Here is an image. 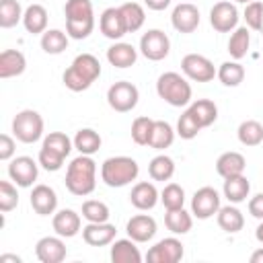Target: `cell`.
Masks as SVG:
<instances>
[{"mask_svg":"<svg viewBox=\"0 0 263 263\" xmlns=\"http://www.w3.org/2000/svg\"><path fill=\"white\" fill-rule=\"evenodd\" d=\"M97 187V164L88 154L76 156L66 171V189L72 195H88Z\"/></svg>","mask_w":263,"mask_h":263,"instance_id":"6da1fadb","label":"cell"},{"mask_svg":"<svg viewBox=\"0 0 263 263\" xmlns=\"http://www.w3.org/2000/svg\"><path fill=\"white\" fill-rule=\"evenodd\" d=\"M101 76V64L92 53H80L74 58V62L70 64V68L64 72L62 80L66 84V88L80 92L86 90L97 78Z\"/></svg>","mask_w":263,"mask_h":263,"instance_id":"7a4b0ae2","label":"cell"},{"mask_svg":"<svg viewBox=\"0 0 263 263\" xmlns=\"http://www.w3.org/2000/svg\"><path fill=\"white\" fill-rule=\"evenodd\" d=\"M140 166L129 156H111L101 164V179L109 187H125L138 179Z\"/></svg>","mask_w":263,"mask_h":263,"instance_id":"3957f363","label":"cell"},{"mask_svg":"<svg viewBox=\"0 0 263 263\" xmlns=\"http://www.w3.org/2000/svg\"><path fill=\"white\" fill-rule=\"evenodd\" d=\"M156 92L173 107H185L191 101V84L177 72H164L156 80Z\"/></svg>","mask_w":263,"mask_h":263,"instance_id":"277c9868","label":"cell"},{"mask_svg":"<svg viewBox=\"0 0 263 263\" xmlns=\"http://www.w3.org/2000/svg\"><path fill=\"white\" fill-rule=\"evenodd\" d=\"M12 134L23 144H33L43 136V117L33 109H23L12 119Z\"/></svg>","mask_w":263,"mask_h":263,"instance_id":"5b68a950","label":"cell"},{"mask_svg":"<svg viewBox=\"0 0 263 263\" xmlns=\"http://www.w3.org/2000/svg\"><path fill=\"white\" fill-rule=\"evenodd\" d=\"M138 99H140L138 88L132 82H127V80H119V82L111 84L109 90H107V103L117 113L132 111L138 105Z\"/></svg>","mask_w":263,"mask_h":263,"instance_id":"8992f818","label":"cell"},{"mask_svg":"<svg viewBox=\"0 0 263 263\" xmlns=\"http://www.w3.org/2000/svg\"><path fill=\"white\" fill-rule=\"evenodd\" d=\"M140 51H142V55H144L146 60H150V62H160V60H164V58L168 55V51H171V41H168V37H166L164 31H160V29H150V31H146V33L142 35V39H140Z\"/></svg>","mask_w":263,"mask_h":263,"instance_id":"52a82bcc","label":"cell"},{"mask_svg":"<svg viewBox=\"0 0 263 263\" xmlns=\"http://www.w3.org/2000/svg\"><path fill=\"white\" fill-rule=\"evenodd\" d=\"M181 70L189 80H195V82H210L218 74L214 64L201 53H187L181 60Z\"/></svg>","mask_w":263,"mask_h":263,"instance_id":"ba28073f","label":"cell"},{"mask_svg":"<svg viewBox=\"0 0 263 263\" xmlns=\"http://www.w3.org/2000/svg\"><path fill=\"white\" fill-rule=\"evenodd\" d=\"M220 210V195L214 187H201L193 193L191 199V214L199 220H208Z\"/></svg>","mask_w":263,"mask_h":263,"instance_id":"9c48e42d","label":"cell"},{"mask_svg":"<svg viewBox=\"0 0 263 263\" xmlns=\"http://www.w3.org/2000/svg\"><path fill=\"white\" fill-rule=\"evenodd\" d=\"M181 259H183V245L175 236L158 240L146 253V261H150V263H177Z\"/></svg>","mask_w":263,"mask_h":263,"instance_id":"30bf717a","label":"cell"},{"mask_svg":"<svg viewBox=\"0 0 263 263\" xmlns=\"http://www.w3.org/2000/svg\"><path fill=\"white\" fill-rule=\"evenodd\" d=\"M238 23V10L232 2H216L210 10V25L214 27V31L218 33H230L232 29H236Z\"/></svg>","mask_w":263,"mask_h":263,"instance_id":"8fae6325","label":"cell"},{"mask_svg":"<svg viewBox=\"0 0 263 263\" xmlns=\"http://www.w3.org/2000/svg\"><path fill=\"white\" fill-rule=\"evenodd\" d=\"M37 162L31 156H16L8 164V177L18 187H31L37 181Z\"/></svg>","mask_w":263,"mask_h":263,"instance_id":"7c38bea8","label":"cell"},{"mask_svg":"<svg viewBox=\"0 0 263 263\" xmlns=\"http://www.w3.org/2000/svg\"><path fill=\"white\" fill-rule=\"evenodd\" d=\"M171 23L179 33H193L199 27V10L191 2H181L171 14Z\"/></svg>","mask_w":263,"mask_h":263,"instance_id":"4fadbf2b","label":"cell"},{"mask_svg":"<svg viewBox=\"0 0 263 263\" xmlns=\"http://www.w3.org/2000/svg\"><path fill=\"white\" fill-rule=\"evenodd\" d=\"M35 255L41 263H62L66 259V245L58 236H43L35 245Z\"/></svg>","mask_w":263,"mask_h":263,"instance_id":"5bb4252c","label":"cell"},{"mask_svg":"<svg viewBox=\"0 0 263 263\" xmlns=\"http://www.w3.org/2000/svg\"><path fill=\"white\" fill-rule=\"evenodd\" d=\"M99 29L107 39H113V41L121 39L127 33V27H125V21H123V14H121L119 6L117 8L111 6V8L103 10V14L99 18Z\"/></svg>","mask_w":263,"mask_h":263,"instance_id":"9a60e30c","label":"cell"},{"mask_svg":"<svg viewBox=\"0 0 263 263\" xmlns=\"http://www.w3.org/2000/svg\"><path fill=\"white\" fill-rule=\"evenodd\" d=\"M127 236L136 242H148L150 238H154L156 234V220L148 214H138V216H132L127 220Z\"/></svg>","mask_w":263,"mask_h":263,"instance_id":"2e32d148","label":"cell"},{"mask_svg":"<svg viewBox=\"0 0 263 263\" xmlns=\"http://www.w3.org/2000/svg\"><path fill=\"white\" fill-rule=\"evenodd\" d=\"M115 226L109 222H88L82 228V238L90 247H105L115 240Z\"/></svg>","mask_w":263,"mask_h":263,"instance_id":"e0dca14e","label":"cell"},{"mask_svg":"<svg viewBox=\"0 0 263 263\" xmlns=\"http://www.w3.org/2000/svg\"><path fill=\"white\" fill-rule=\"evenodd\" d=\"M31 208L39 216H49L58 208V195L49 185H35L31 191Z\"/></svg>","mask_w":263,"mask_h":263,"instance_id":"ac0fdd59","label":"cell"},{"mask_svg":"<svg viewBox=\"0 0 263 263\" xmlns=\"http://www.w3.org/2000/svg\"><path fill=\"white\" fill-rule=\"evenodd\" d=\"M80 216L74 210H60L58 214H53L51 226L55 230V234H60L62 238H72L80 232Z\"/></svg>","mask_w":263,"mask_h":263,"instance_id":"d6986e66","label":"cell"},{"mask_svg":"<svg viewBox=\"0 0 263 263\" xmlns=\"http://www.w3.org/2000/svg\"><path fill=\"white\" fill-rule=\"evenodd\" d=\"M158 199H160V195H158L156 187L152 183H148V181L136 183L132 193H129V201L138 210H152L158 203Z\"/></svg>","mask_w":263,"mask_h":263,"instance_id":"ffe728a7","label":"cell"},{"mask_svg":"<svg viewBox=\"0 0 263 263\" xmlns=\"http://www.w3.org/2000/svg\"><path fill=\"white\" fill-rule=\"evenodd\" d=\"M27 68V58L18 49H4L0 53V78L21 76Z\"/></svg>","mask_w":263,"mask_h":263,"instance_id":"44dd1931","label":"cell"},{"mask_svg":"<svg viewBox=\"0 0 263 263\" xmlns=\"http://www.w3.org/2000/svg\"><path fill=\"white\" fill-rule=\"evenodd\" d=\"M245 166H247V160L240 152H224L218 156L216 160V173L222 177V179H228V177H236V175H242L245 173Z\"/></svg>","mask_w":263,"mask_h":263,"instance_id":"7402d4cb","label":"cell"},{"mask_svg":"<svg viewBox=\"0 0 263 263\" xmlns=\"http://www.w3.org/2000/svg\"><path fill=\"white\" fill-rule=\"evenodd\" d=\"M138 60V51L132 43H113L107 49V62L115 68H129Z\"/></svg>","mask_w":263,"mask_h":263,"instance_id":"603a6c76","label":"cell"},{"mask_svg":"<svg viewBox=\"0 0 263 263\" xmlns=\"http://www.w3.org/2000/svg\"><path fill=\"white\" fill-rule=\"evenodd\" d=\"M111 261L113 263H140L142 255L132 238H119L111 245Z\"/></svg>","mask_w":263,"mask_h":263,"instance_id":"cb8c5ba5","label":"cell"},{"mask_svg":"<svg viewBox=\"0 0 263 263\" xmlns=\"http://www.w3.org/2000/svg\"><path fill=\"white\" fill-rule=\"evenodd\" d=\"M23 25L29 33L39 35L47 31V10L41 4H31L27 6L25 14H23Z\"/></svg>","mask_w":263,"mask_h":263,"instance_id":"d4e9b609","label":"cell"},{"mask_svg":"<svg viewBox=\"0 0 263 263\" xmlns=\"http://www.w3.org/2000/svg\"><path fill=\"white\" fill-rule=\"evenodd\" d=\"M251 191V183L245 175H236V177H228L224 179V197H228V201L232 203H240L249 197Z\"/></svg>","mask_w":263,"mask_h":263,"instance_id":"484cf974","label":"cell"},{"mask_svg":"<svg viewBox=\"0 0 263 263\" xmlns=\"http://www.w3.org/2000/svg\"><path fill=\"white\" fill-rule=\"evenodd\" d=\"M189 111H191V115L195 117V121L201 127L212 125L216 121V117H218V107L210 99H197V101H193L191 107H189Z\"/></svg>","mask_w":263,"mask_h":263,"instance_id":"4316f807","label":"cell"},{"mask_svg":"<svg viewBox=\"0 0 263 263\" xmlns=\"http://www.w3.org/2000/svg\"><path fill=\"white\" fill-rule=\"evenodd\" d=\"M218 226H220L224 232L234 234V232L242 230L245 218H242V214H240L238 208H234V205H224V208L218 210Z\"/></svg>","mask_w":263,"mask_h":263,"instance_id":"83f0119b","label":"cell"},{"mask_svg":"<svg viewBox=\"0 0 263 263\" xmlns=\"http://www.w3.org/2000/svg\"><path fill=\"white\" fill-rule=\"evenodd\" d=\"M251 45V35H249V27H236L234 33L228 39V53L232 60H242L249 51Z\"/></svg>","mask_w":263,"mask_h":263,"instance_id":"f1b7e54d","label":"cell"},{"mask_svg":"<svg viewBox=\"0 0 263 263\" xmlns=\"http://www.w3.org/2000/svg\"><path fill=\"white\" fill-rule=\"evenodd\" d=\"M101 136L90 129V127H84V129H78L76 136H74V148L80 152V154H88L92 156L95 152H99L101 148Z\"/></svg>","mask_w":263,"mask_h":263,"instance_id":"f546056e","label":"cell"},{"mask_svg":"<svg viewBox=\"0 0 263 263\" xmlns=\"http://www.w3.org/2000/svg\"><path fill=\"white\" fill-rule=\"evenodd\" d=\"M68 47V33L60 29H47L41 33V49L49 55H58Z\"/></svg>","mask_w":263,"mask_h":263,"instance_id":"4dcf8cb0","label":"cell"},{"mask_svg":"<svg viewBox=\"0 0 263 263\" xmlns=\"http://www.w3.org/2000/svg\"><path fill=\"white\" fill-rule=\"evenodd\" d=\"M164 224L173 234H185L191 230L193 220H191V214H187L183 208H177V210H166Z\"/></svg>","mask_w":263,"mask_h":263,"instance_id":"1f68e13d","label":"cell"},{"mask_svg":"<svg viewBox=\"0 0 263 263\" xmlns=\"http://www.w3.org/2000/svg\"><path fill=\"white\" fill-rule=\"evenodd\" d=\"M148 175L152 177V181H168L175 175V162L171 156L166 154H158L150 160L148 164Z\"/></svg>","mask_w":263,"mask_h":263,"instance_id":"d6a6232c","label":"cell"},{"mask_svg":"<svg viewBox=\"0 0 263 263\" xmlns=\"http://www.w3.org/2000/svg\"><path fill=\"white\" fill-rule=\"evenodd\" d=\"M238 142L242 146H259L263 142V125L255 119H247L238 125Z\"/></svg>","mask_w":263,"mask_h":263,"instance_id":"836d02e7","label":"cell"},{"mask_svg":"<svg viewBox=\"0 0 263 263\" xmlns=\"http://www.w3.org/2000/svg\"><path fill=\"white\" fill-rule=\"evenodd\" d=\"M119 10L123 14L127 33H136L138 29H142V25L146 21V12H144V8L138 2H125V4L119 6Z\"/></svg>","mask_w":263,"mask_h":263,"instance_id":"e575fe53","label":"cell"},{"mask_svg":"<svg viewBox=\"0 0 263 263\" xmlns=\"http://www.w3.org/2000/svg\"><path fill=\"white\" fill-rule=\"evenodd\" d=\"M216 76L220 78V82H222L224 86H238V84L245 80V68H242L236 60L224 62V64H220Z\"/></svg>","mask_w":263,"mask_h":263,"instance_id":"d590c367","label":"cell"},{"mask_svg":"<svg viewBox=\"0 0 263 263\" xmlns=\"http://www.w3.org/2000/svg\"><path fill=\"white\" fill-rule=\"evenodd\" d=\"M175 140V129L171 127V123L156 119L154 121V129H152V138H150V148L154 150H164L173 144Z\"/></svg>","mask_w":263,"mask_h":263,"instance_id":"8d00e7d4","label":"cell"},{"mask_svg":"<svg viewBox=\"0 0 263 263\" xmlns=\"http://www.w3.org/2000/svg\"><path fill=\"white\" fill-rule=\"evenodd\" d=\"M66 21H92V2L90 0H68L64 4Z\"/></svg>","mask_w":263,"mask_h":263,"instance_id":"74e56055","label":"cell"},{"mask_svg":"<svg viewBox=\"0 0 263 263\" xmlns=\"http://www.w3.org/2000/svg\"><path fill=\"white\" fill-rule=\"evenodd\" d=\"M23 14L25 12L18 0H0V27L2 29L14 27L18 21H23Z\"/></svg>","mask_w":263,"mask_h":263,"instance_id":"f35d334b","label":"cell"},{"mask_svg":"<svg viewBox=\"0 0 263 263\" xmlns=\"http://www.w3.org/2000/svg\"><path fill=\"white\" fill-rule=\"evenodd\" d=\"M152 129H154V119H150V117H136L134 123H132V140L138 146H150Z\"/></svg>","mask_w":263,"mask_h":263,"instance_id":"ab89813d","label":"cell"},{"mask_svg":"<svg viewBox=\"0 0 263 263\" xmlns=\"http://www.w3.org/2000/svg\"><path fill=\"white\" fill-rule=\"evenodd\" d=\"M160 201L166 210H177V208H183L185 203V191L181 185L177 183H168L164 185V189L160 191Z\"/></svg>","mask_w":263,"mask_h":263,"instance_id":"60d3db41","label":"cell"},{"mask_svg":"<svg viewBox=\"0 0 263 263\" xmlns=\"http://www.w3.org/2000/svg\"><path fill=\"white\" fill-rule=\"evenodd\" d=\"M82 216L88 222H107L109 220V208H107V203H103L99 199H86L82 203Z\"/></svg>","mask_w":263,"mask_h":263,"instance_id":"b9f144b4","label":"cell"},{"mask_svg":"<svg viewBox=\"0 0 263 263\" xmlns=\"http://www.w3.org/2000/svg\"><path fill=\"white\" fill-rule=\"evenodd\" d=\"M199 129H201V125L195 121V117L191 115V111H189V109L183 111L181 117H179V121H177V134H179L183 140H193V138L199 134Z\"/></svg>","mask_w":263,"mask_h":263,"instance_id":"7bdbcfd3","label":"cell"},{"mask_svg":"<svg viewBox=\"0 0 263 263\" xmlns=\"http://www.w3.org/2000/svg\"><path fill=\"white\" fill-rule=\"evenodd\" d=\"M72 144H74V142H72L64 132H51V134H47L45 140H43V146H47V148H51V150H55V152H60V154H64V156L70 154Z\"/></svg>","mask_w":263,"mask_h":263,"instance_id":"ee69618b","label":"cell"},{"mask_svg":"<svg viewBox=\"0 0 263 263\" xmlns=\"http://www.w3.org/2000/svg\"><path fill=\"white\" fill-rule=\"evenodd\" d=\"M18 205V193L16 187L10 181H0V210L6 214Z\"/></svg>","mask_w":263,"mask_h":263,"instance_id":"f6af8a7d","label":"cell"},{"mask_svg":"<svg viewBox=\"0 0 263 263\" xmlns=\"http://www.w3.org/2000/svg\"><path fill=\"white\" fill-rule=\"evenodd\" d=\"M245 21L247 27L253 31H261L263 29V2L253 0L245 6Z\"/></svg>","mask_w":263,"mask_h":263,"instance_id":"bcb514c9","label":"cell"},{"mask_svg":"<svg viewBox=\"0 0 263 263\" xmlns=\"http://www.w3.org/2000/svg\"><path fill=\"white\" fill-rule=\"evenodd\" d=\"M64 160H66L64 154H60V152H55V150H51L47 146H41V150H39V164L45 171H60Z\"/></svg>","mask_w":263,"mask_h":263,"instance_id":"7dc6e473","label":"cell"},{"mask_svg":"<svg viewBox=\"0 0 263 263\" xmlns=\"http://www.w3.org/2000/svg\"><path fill=\"white\" fill-rule=\"evenodd\" d=\"M95 29V18L92 21H66V33L72 39H86Z\"/></svg>","mask_w":263,"mask_h":263,"instance_id":"c3c4849f","label":"cell"},{"mask_svg":"<svg viewBox=\"0 0 263 263\" xmlns=\"http://www.w3.org/2000/svg\"><path fill=\"white\" fill-rule=\"evenodd\" d=\"M14 154V140L8 134L0 136V160H10Z\"/></svg>","mask_w":263,"mask_h":263,"instance_id":"681fc988","label":"cell"},{"mask_svg":"<svg viewBox=\"0 0 263 263\" xmlns=\"http://www.w3.org/2000/svg\"><path fill=\"white\" fill-rule=\"evenodd\" d=\"M249 214L257 220H263V193H257L249 199Z\"/></svg>","mask_w":263,"mask_h":263,"instance_id":"f907efd6","label":"cell"},{"mask_svg":"<svg viewBox=\"0 0 263 263\" xmlns=\"http://www.w3.org/2000/svg\"><path fill=\"white\" fill-rule=\"evenodd\" d=\"M144 4H146L150 10H164V8L171 4V0H144Z\"/></svg>","mask_w":263,"mask_h":263,"instance_id":"816d5d0a","label":"cell"},{"mask_svg":"<svg viewBox=\"0 0 263 263\" xmlns=\"http://www.w3.org/2000/svg\"><path fill=\"white\" fill-rule=\"evenodd\" d=\"M8 261H12V263H21V257H16V255H0V263H8Z\"/></svg>","mask_w":263,"mask_h":263,"instance_id":"f5cc1de1","label":"cell"},{"mask_svg":"<svg viewBox=\"0 0 263 263\" xmlns=\"http://www.w3.org/2000/svg\"><path fill=\"white\" fill-rule=\"evenodd\" d=\"M251 263H263V247L257 249V251L251 255Z\"/></svg>","mask_w":263,"mask_h":263,"instance_id":"db71d44e","label":"cell"},{"mask_svg":"<svg viewBox=\"0 0 263 263\" xmlns=\"http://www.w3.org/2000/svg\"><path fill=\"white\" fill-rule=\"evenodd\" d=\"M255 236H257V240L263 245V222L257 226V230H255Z\"/></svg>","mask_w":263,"mask_h":263,"instance_id":"11a10c76","label":"cell"},{"mask_svg":"<svg viewBox=\"0 0 263 263\" xmlns=\"http://www.w3.org/2000/svg\"><path fill=\"white\" fill-rule=\"evenodd\" d=\"M236 2H242V4H249V2H253V0H236Z\"/></svg>","mask_w":263,"mask_h":263,"instance_id":"9f6ffc18","label":"cell"}]
</instances>
